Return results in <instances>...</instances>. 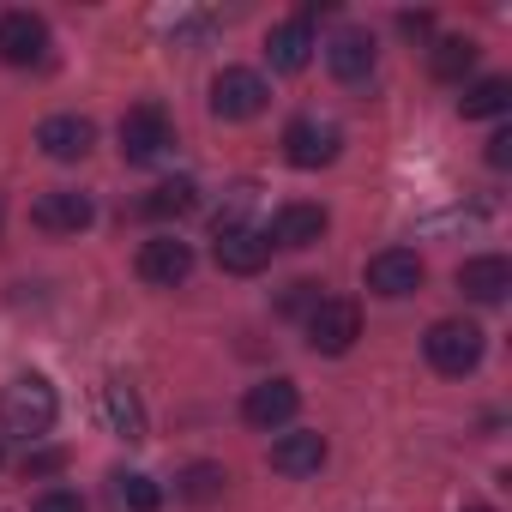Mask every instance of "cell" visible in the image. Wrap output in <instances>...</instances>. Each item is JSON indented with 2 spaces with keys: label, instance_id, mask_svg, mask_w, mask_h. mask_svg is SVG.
<instances>
[{
  "label": "cell",
  "instance_id": "obj_28",
  "mask_svg": "<svg viewBox=\"0 0 512 512\" xmlns=\"http://www.w3.org/2000/svg\"><path fill=\"white\" fill-rule=\"evenodd\" d=\"M488 163H494V169L512 163V133H494V139H488Z\"/></svg>",
  "mask_w": 512,
  "mask_h": 512
},
{
  "label": "cell",
  "instance_id": "obj_29",
  "mask_svg": "<svg viewBox=\"0 0 512 512\" xmlns=\"http://www.w3.org/2000/svg\"><path fill=\"white\" fill-rule=\"evenodd\" d=\"M67 458L61 452H37V458H25V476H49V470H61Z\"/></svg>",
  "mask_w": 512,
  "mask_h": 512
},
{
  "label": "cell",
  "instance_id": "obj_7",
  "mask_svg": "<svg viewBox=\"0 0 512 512\" xmlns=\"http://www.w3.org/2000/svg\"><path fill=\"white\" fill-rule=\"evenodd\" d=\"M91 193H79V187H49L37 205H31V223L37 229H49V235H79V229H91Z\"/></svg>",
  "mask_w": 512,
  "mask_h": 512
},
{
  "label": "cell",
  "instance_id": "obj_2",
  "mask_svg": "<svg viewBox=\"0 0 512 512\" xmlns=\"http://www.w3.org/2000/svg\"><path fill=\"white\" fill-rule=\"evenodd\" d=\"M169 145H175V121L163 103H133L121 115V157L127 163H157Z\"/></svg>",
  "mask_w": 512,
  "mask_h": 512
},
{
  "label": "cell",
  "instance_id": "obj_19",
  "mask_svg": "<svg viewBox=\"0 0 512 512\" xmlns=\"http://www.w3.org/2000/svg\"><path fill=\"white\" fill-rule=\"evenodd\" d=\"M103 410H109V428L121 440H145V410H139V398H133L127 380H109L103 386Z\"/></svg>",
  "mask_w": 512,
  "mask_h": 512
},
{
  "label": "cell",
  "instance_id": "obj_22",
  "mask_svg": "<svg viewBox=\"0 0 512 512\" xmlns=\"http://www.w3.org/2000/svg\"><path fill=\"white\" fill-rule=\"evenodd\" d=\"M223 482H229V476H223V464H187V470H181V482H175V494H181L187 506H211V500L223 494Z\"/></svg>",
  "mask_w": 512,
  "mask_h": 512
},
{
  "label": "cell",
  "instance_id": "obj_18",
  "mask_svg": "<svg viewBox=\"0 0 512 512\" xmlns=\"http://www.w3.org/2000/svg\"><path fill=\"white\" fill-rule=\"evenodd\" d=\"M320 235H326V211L320 205H284L266 241H278V247H314Z\"/></svg>",
  "mask_w": 512,
  "mask_h": 512
},
{
  "label": "cell",
  "instance_id": "obj_15",
  "mask_svg": "<svg viewBox=\"0 0 512 512\" xmlns=\"http://www.w3.org/2000/svg\"><path fill=\"white\" fill-rule=\"evenodd\" d=\"M320 464H326V434L296 428V434L272 440V470H278V476H314Z\"/></svg>",
  "mask_w": 512,
  "mask_h": 512
},
{
  "label": "cell",
  "instance_id": "obj_6",
  "mask_svg": "<svg viewBox=\"0 0 512 512\" xmlns=\"http://www.w3.org/2000/svg\"><path fill=\"white\" fill-rule=\"evenodd\" d=\"M211 253H217V266H223V272H235V278H253V272H266V260H272V241H266L260 229H247V223H217V241H211Z\"/></svg>",
  "mask_w": 512,
  "mask_h": 512
},
{
  "label": "cell",
  "instance_id": "obj_1",
  "mask_svg": "<svg viewBox=\"0 0 512 512\" xmlns=\"http://www.w3.org/2000/svg\"><path fill=\"white\" fill-rule=\"evenodd\" d=\"M55 386L43 380V374H19L7 392H0V428L7 434H25V440H37V434H49L55 428Z\"/></svg>",
  "mask_w": 512,
  "mask_h": 512
},
{
  "label": "cell",
  "instance_id": "obj_21",
  "mask_svg": "<svg viewBox=\"0 0 512 512\" xmlns=\"http://www.w3.org/2000/svg\"><path fill=\"white\" fill-rule=\"evenodd\" d=\"M193 205H199V187H193V181H163V187H151V193L139 199L145 217H187Z\"/></svg>",
  "mask_w": 512,
  "mask_h": 512
},
{
  "label": "cell",
  "instance_id": "obj_13",
  "mask_svg": "<svg viewBox=\"0 0 512 512\" xmlns=\"http://www.w3.org/2000/svg\"><path fill=\"white\" fill-rule=\"evenodd\" d=\"M284 157H290L296 169L332 163V157H338V127H326V121H290V127H284Z\"/></svg>",
  "mask_w": 512,
  "mask_h": 512
},
{
  "label": "cell",
  "instance_id": "obj_14",
  "mask_svg": "<svg viewBox=\"0 0 512 512\" xmlns=\"http://www.w3.org/2000/svg\"><path fill=\"white\" fill-rule=\"evenodd\" d=\"M458 290H464L470 302H506V290H512V266L500 260V253H476V260L458 266Z\"/></svg>",
  "mask_w": 512,
  "mask_h": 512
},
{
  "label": "cell",
  "instance_id": "obj_27",
  "mask_svg": "<svg viewBox=\"0 0 512 512\" xmlns=\"http://www.w3.org/2000/svg\"><path fill=\"white\" fill-rule=\"evenodd\" d=\"M398 31L404 37H428L434 31V13H398Z\"/></svg>",
  "mask_w": 512,
  "mask_h": 512
},
{
  "label": "cell",
  "instance_id": "obj_4",
  "mask_svg": "<svg viewBox=\"0 0 512 512\" xmlns=\"http://www.w3.org/2000/svg\"><path fill=\"white\" fill-rule=\"evenodd\" d=\"M266 79L260 73H247V67H223L217 79H211V115L217 121H253L266 109Z\"/></svg>",
  "mask_w": 512,
  "mask_h": 512
},
{
  "label": "cell",
  "instance_id": "obj_26",
  "mask_svg": "<svg viewBox=\"0 0 512 512\" xmlns=\"http://www.w3.org/2000/svg\"><path fill=\"white\" fill-rule=\"evenodd\" d=\"M31 512H85V500H79L73 488H49V494L31 500Z\"/></svg>",
  "mask_w": 512,
  "mask_h": 512
},
{
  "label": "cell",
  "instance_id": "obj_12",
  "mask_svg": "<svg viewBox=\"0 0 512 512\" xmlns=\"http://www.w3.org/2000/svg\"><path fill=\"white\" fill-rule=\"evenodd\" d=\"M37 145H43V157H55V163H79V157L97 145V127H91L85 115H49V121L37 127Z\"/></svg>",
  "mask_w": 512,
  "mask_h": 512
},
{
  "label": "cell",
  "instance_id": "obj_17",
  "mask_svg": "<svg viewBox=\"0 0 512 512\" xmlns=\"http://www.w3.org/2000/svg\"><path fill=\"white\" fill-rule=\"evenodd\" d=\"M266 55H272L278 73H302V67L314 61V31H308L302 19H290V25H278V31L266 37Z\"/></svg>",
  "mask_w": 512,
  "mask_h": 512
},
{
  "label": "cell",
  "instance_id": "obj_5",
  "mask_svg": "<svg viewBox=\"0 0 512 512\" xmlns=\"http://www.w3.org/2000/svg\"><path fill=\"white\" fill-rule=\"evenodd\" d=\"M356 338H362V308H356V302L332 296V302H320V308L308 314V344H314L320 356H344Z\"/></svg>",
  "mask_w": 512,
  "mask_h": 512
},
{
  "label": "cell",
  "instance_id": "obj_8",
  "mask_svg": "<svg viewBox=\"0 0 512 512\" xmlns=\"http://www.w3.org/2000/svg\"><path fill=\"white\" fill-rule=\"evenodd\" d=\"M368 290L386 296V302L416 296V290H422V260H416L410 247H386V253H374V260H368Z\"/></svg>",
  "mask_w": 512,
  "mask_h": 512
},
{
  "label": "cell",
  "instance_id": "obj_24",
  "mask_svg": "<svg viewBox=\"0 0 512 512\" xmlns=\"http://www.w3.org/2000/svg\"><path fill=\"white\" fill-rule=\"evenodd\" d=\"M470 67H476V43H470V37L434 43V79H464Z\"/></svg>",
  "mask_w": 512,
  "mask_h": 512
},
{
  "label": "cell",
  "instance_id": "obj_20",
  "mask_svg": "<svg viewBox=\"0 0 512 512\" xmlns=\"http://www.w3.org/2000/svg\"><path fill=\"white\" fill-rule=\"evenodd\" d=\"M464 121H488V115H506L512 109V79H476L464 97H458Z\"/></svg>",
  "mask_w": 512,
  "mask_h": 512
},
{
  "label": "cell",
  "instance_id": "obj_10",
  "mask_svg": "<svg viewBox=\"0 0 512 512\" xmlns=\"http://www.w3.org/2000/svg\"><path fill=\"white\" fill-rule=\"evenodd\" d=\"M296 404H302L296 380H260V386H247L241 416H247V428H284L296 416Z\"/></svg>",
  "mask_w": 512,
  "mask_h": 512
},
{
  "label": "cell",
  "instance_id": "obj_11",
  "mask_svg": "<svg viewBox=\"0 0 512 512\" xmlns=\"http://www.w3.org/2000/svg\"><path fill=\"white\" fill-rule=\"evenodd\" d=\"M43 49H49V25L37 13H7L0 19V61L7 67H31V61H43Z\"/></svg>",
  "mask_w": 512,
  "mask_h": 512
},
{
  "label": "cell",
  "instance_id": "obj_3",
  "mask_svg": "<svg viewBox=\"0 0 512 512\" xmlns=\"http://www.w3.org/2000/svg\"><path fill=\"white\" fill-rule=\"evenodd\" d=\"M422 350H428V362L440 374H470L482 362V326H470V320H434L428 338H422Z\"/></svg>",
  "mask_w": 512,
  "mask_h": 512
},
{
  "label": "cell",
  "instance_id": "obj_25",
  "mask_svg": "<svg viewBox=\"0 0 512 512\" xmlns=\"http://www.w3.org/2000/svg\"><path fill=\"white\" fill-rule=\"evenodd\" d=\"M320 302H326V296H320V284H314V278H296V284L278 296V314H290V320H296V314H314Z\"/></svg>",
  "mask_w": 512,
  "mask_h": 512
},
{
  "label": "cell",
  "instance_id": "obj_9",
  "mask_svg": "<svg viewBox=\"0 0 512 512\" xmlns=\"http://www.w3.org/2000/svg\"><path fill=\"white\" fill-rule=\"evenodd\" d=\"M187 272H193V247H187V241L157 235V241H145V247H139V278H145V284L175 290V284H187Z\"/></svg>",
  "mask_w": 512,
  "mask_h": 512
},
{
  "label": "cell",
  "instance_id": "obj_16",
  "mask_svg": "<svg viewBox=\"0 0 512 512\" xmlns=\"http://www.w3.org/2000/svg\"><path fill=\"white\" fill-rule=\"evenodd\" d=\"M326 67H332L344 85L368 79V73H374V37H362V31H338L332 49H326Z\"/></svg>",
  "mask_w": 512,
  "mask_h": 512
},
{
  "label": "cell",
  "instance_id": "obj_30",
  "mask_svg": "<svg viewBox=\"0 0 512 512\" xmlns=\"http://www.w3.org/2000/svg\"><path fill=\"white\" fill-rule=\"evenodd\" d=\"M470 512H494V506H470Z\"/></svg>",
  "mask_w": 512,
  "mask_h": 512
},
{
  "label": "cell",
  "instance_id": "obj_23",
  "mask_svg": "<svg viewBox=\"0 0 512 512\" xmlns=\"http://www.w3.org/2000/svg\"><path fill=\"white\" fill-rule=\"evenodd\" d=\"M115 500H121L127 512H157V506H163V488H157L151 476H139V470H121V476H115Z\"/></svg>",
  "mask_w": 512,
  "mask_h": 512
}]
</instances>
